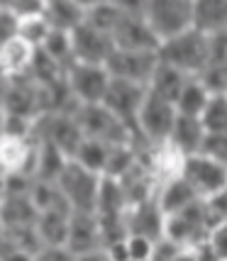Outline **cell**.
Wrapping results in <instances>:
<instances>
[{
	"label": "cell",
	"instance_id": "cell-1",
	"mask_svg": "<svg viewBox=\"0 0 227 261\" xmlns=\"http://www.w3.org/2000/svg\"><path fill=\"white\" fill-rule=\"evenodd\" d=\"M157 59L183 71L186 76H198L210 64L208 34L195 30V27H188L173 37H166L157 44Z\"/></svg>",
	"mask_w": 227,
	"mask_h": 261
},
{
	"label": "cell",
	"instance_id": "cell-2",
	"mask_svg": "<svg viewBox=\"0 0 227 261\" xmlns=\"http://www.w3.org/2000/svg\"><path fill=\"white\" fill-rule=\"evenodd\" d=\"M71 115L79 125L81 135L88 139H98L105 144H125L137 139L135 132L122 120H117L103 102H79Z\"/></svg>",
	"mask_w": 227,
	"mask_h": 261
},
{
	"label": "cell",
	"instance_id": "cell-3",
	"mask_svg": "<svg viewBox=\"0 0 227 261\" xmlns=\"http://www.w3.org/2000/svg\"><path fill=\"white\" fill-rule=\"evenodd\" d=\"M173 120H176L173 102L157 95V93L147 91L135 120V137H137L135 144H159V142H166Z\"/></svg>",
	"mask_w": 227,
	"mask_h": 261
},
{
	"label": "cell",
	"instance_id": "cell-4",
	"mask_svg": "<svg viewBox=\"0 0 227 261\" xmlns=\"http://www.w3.org/2000/svg\"><path fill=\"white\" fill-rule=\"evenodd\" d=\"M100 176L95 171L81 166L79 161L68 159L66 166L61 169L57 178L59 191L64 193L71 213H93L95 210V198H98V186H100Z\"/></svg>",
	"mask_w": 227,
	"mask_h": 261
},
{
	"label": "cell",
	"instance_id": "cell-5",
	"mask_svg": "<svg viewBox=\"0 0 227 261\" xmlns=\"http://www.w3.org/2000/svg\"><path fill=\"white\" fill-rule=\"evenodd\" d=\"M179 176L193 188L198 198H208L213 193L225 191L227 186V166L222 161H215L203 154H186L179 166Z\"/></svg>",
	"mask_w": 227,
	"mask_h": 261
},
{
	"label": "cell",
	"instance_id": "cell-6",
	"mask_svg": "<svg viewBox=\"0 0 227 261\" xmlns=\"http://www.w3.org/2000/svg\"><path fill=\"white\" fill-rule=\"evenodd\" d=\"M64 247L73 259H108L103 249V237L95 213H79V210L71 213Z\"/></svg>",
	"mask_w": 227,
	"mask_h": 261
},
{
	"label": "cell",
	"instance_id": "cell-7",
	"mask_svg": "<svg viewBox=\"0 0 227 261\" xmlns=\"http://www.w3.org/2000/svg\"><path fill=\"white\" fill-rule=\"evenodd\" d=\"M142 17L161 42L191 27V0H147Z\"/></svg>",
	"mask_w": 227,
	"mask_h": 261
},
{
	"label": "cell",
	"instance_id": "cell-8",
	"mask_svg": "<svg viewBox=\"0 0 227 261\" xmlns=\"http://www.w3.org/2000/svg\"><path fill=\"white\" fill-rule=\"evenodd\" d=\"M157 49H122L113 46V51L105 59V71L110 73V79L132 81L147 86L152 71L157 66Z\"/></svg>",
	"mask_w": 227,
	"mask_h": 261
},
{
	"label": "cell",
	"instance_id": "cell-9",
	"mask_svg": "<svg viewBox=\"0 0 227 261\" xmlns=\"http://www.w3.org/2000/svg\"><path fill=\"white\" fill-rule=\"evenodd\" d=\"M64 81L76 102H100L110 83V73L105 71L103 64L73 61L64 71Z\"/></svg>",
	"mask_w": 227,
	"mask_h": 261
},
{
	"label": "cell",
	"instance_id": "cell-10",
	"mask_svg": "<svg viewBox=\"0 0 227 261\" xmlns=\"http://www.w3.org/2000/svg\"><path fill=\"white\" fill-rule=\"evenodd\" d=\"M144 93H147V86H142V83L110 79L100 102L117 120H122V122L135 132V120H137V113H139V105L144 100Z\"/></svg>",
	"mask_w": 227,
	"mask_h": 261
},
{
	"label": "cell",
	"instance_id": "cell-11",
	"mask_svg": "<svg viewBox=\"0 0 227 261\" xmlns=\"http://www.w3.org/2000/svg\"><path fill=\"white\" fill-rule=\"evenodd\" d=\"M71 51H73V61H86V64H105L108 54L113 51V37L103 32L91 22L81 20L73 30H71Z\"/></svg>",
	"mask_w": 227,
	"mask_h": 261
},
{
	"label": "cell",
	"instance_id": "cell-12",
	"mask_svg": "<svg viewBox=\"0 0 227 261\" xmlns=\"http://www.w3.org/2000/svg\"><path fill=\"white\" fill-rule=\"evenodd\" d=\"M125 227L132 234H142L149 239H159L164 234V213L154 198H144L132 203L125 213Z\"/></svg>",
	"mask_w": 227,
	"mask_h": 261
},
{
	"label": "cell",
	"instance_id": "cell-13",
	"mask_svg": "<svg viewBox=\"0 0 227 261\" xmlns=\"http://www.w3.org/2000/svg\"><path fill=\"white\" fill-rule=\"evenodd\" d=\"M34 139L20 135H0V169L5 173L32 176Z\"/></svg>",
	"mask_w": 227,
	"mask_h": 261
},
{
	"label": "cell",
	"instance_id": "cell-14",
	"mask_svg": "<svg viewBox=\"0 0 227 261\" xmlns=\"http://www.w3.org/2000/svg\"><path fill=\"white\" fill-rule=\"evenodd\" d=\"M113 44L122 46V49H157L159 39L154 37V32L149 30V24L144 22L142 15H125L117 20L113 27Z\"/></svg>",
	"mask_w": 227,
	"mask_h": 261
},
{
	"label": "cell",
	"instance_id": "cell-15",
	"mask_svg": "<svg viewBox=\"0 0 227 261\" xmlns=\"http://www.w3.org/2000/svg\"><path fill=\"white\" fill-rule=\"evenodd\" d=\"M34 49L30 42H24L20 34L10 37L8 42L0 44V73L5 79H20V76H27L30 73V66H32L34 59Z\"/></svg>",
	"mask_w": 227,
	"mask_h": 261
},
{
	"label": "cell",
	"instance_id": "cell-16",
	"mask_svg": "<svg viewBox=\"0 0 227 261\" xmlns=\"http://www.w3.org/2000/svg\"><path fill=\"white\" fill-rule=\"evenodd\" d=\"M66 156L59 147H54L52 142H42L34 139V156H32V178L34 181H57L61 169L66 166Z\"/></svg>",
	"mask_w": 227,
	"mask_h": 261
},
{
	"label": "cell",
	"instance_id": "cell-17",
	"mask_svg": "<svg viewBox=\"0 0 227 261\" xmlns=\"http://www.w3.org/2000/svg\"><path fill=\"white\" fill-rule=\"evenodd\" d=\"M154 200H157V205H159V210L164 215H171V213H176V210H181L186 205H191L193 200H198V195H195L193 188L176 173V176L164 178V181L157 186Z\"/></svg>",
	"mask_w": 227,
	"mask_h": 261
},
{
	"label": "cell",
	"instance_id": "cell-18",
	"mask_svg": "<svg viewBox=\"0 0 227 261\" xmlns=\"http://www.w3.org/2000/svg\"><path fill=\"white\" fill-rule=\"evenodd\" d=\"M71 210H42L34 220V234L42 247H64Z\"/></svg>",
	"mask_w": 227,
	"mask_h": 261
},
{
	"label": "cell",
	"instance_id": "cell-19",
	"mask_svg": "<svg viewBox=\"0 0 227 261\" xmlns=\"http://www.w3.org/2000/svg\"><path fill=\"white\" fill-rule=\"evenodd\" d=\"M191 27L205 34L227 30V0H191Z\"/></svg>",
	"mask_w": 227,
	"mask_h": 261
},
{
	"label": "cell",
	"instance_id": "cell-20",
	"mask_svg": "<svg viewBox=\"0 0 227 261\" xmlns=\"http://www.w3.org/2000/svg\"><path fill=\"white\" fill-rule=\"evenodd\" d=\"M203 135H205V129L198 117H188V115L176 113V120H173V125H171V132H169V137H166V142H169L179 154L186 156V154L198 151Z\"/></svg>",
	"mask_w": 227,
	"mask_h": 261
},
{
	"label": "cell",
	"instance_id": "cell-21",
	"mask_svg": "<svg viewBox=\"0 0 227 261\" xmlns=\"http://www.w3.org/2000/svg\"><path fill=\"white\" fill-rule=\"evenodd\" d=\"M188 79H191V76H186L179 68L169 66V64H164V61H157V66H154V71H152V76H149V81H147V91L157 93V95H161V98H166V100L173 102V98L179 95L181 86Z\"/></svg>",
	"mask_w": 227,
	"mask_h": 261
},
{
	"label": "cell",
	"instance_id": "cell-22",
	"mask_svg": "<svg viewBox=\"0 0 227 261\" xmlns=\"http://www.w3.org/2000/svg\"><path fill=\"white\" fill-rule=\"evenodd\" d=\"M208 98H210V93L205 91V86L195 79V76H191V79L181 86L179 95L173 98V108H176V113H179V115L198 117V115H200V110L205 108Z\"/></svg>",
	"mask_w": 227,
	"mask_h": 261
},
{
	"label": "cell",
	"instance_id": "cell-23",
	"mask_svg": "<svg viewBox=\"0 0 227 261\" xmlns=\"http://www.w3.org/2000/svg\"><path fill=\"white\" fill-rule=\"evenodd\" d=\"M108 151H110V144L83 137L79 142V147H76V151L71 154V159L79 161L81 166H86V169L95 171V173H103L105 171V161H108Z\"/></svg>",
	"mask_w": 227,
	"mask_h": 261
},
{
	"label": "cell",
	"instance_id": "cell-24",
	"mask_svg": "<svg viewBox=\"0 0 227 261\" xmlns=\"http://www.w3.org/2000/svg\"><path fill=\"white\" fill-rule=\"evenodd\" d=\"M44 17L49 20V24H52L54 30H66V32H71V30L83 20V10L76 8L71 0H49V3H46Z\"/></svg>",
	"mask_w": 227,
	"mask_h": 261
},
{
	"label": "cell",
	"instance_id": "cell-25",
	"mask_svg": "<svg viewBox=\"0 0 227 261\" xmlns=\"http://www.w3.org/2000/svg\"><path fill=\"white\" fill-rule=\"evenodd\" d=\"M205 132H227V95L225 93H210L205 108L198 115Z\"/></svg>",
	"mask_w": 227,
	"mask_h": 261
},
{
	"label": "cell",
	"instance_id": "cell-26",
	"mask_svg": "<svg viewBox=\"0 0 227 261\" xmlns=\"http://www.w3.org/2000/svg\"><path fill=\"white\" fill-rule=\"evenodd\" d=\"M42 51H44L49 59H54L59 66L66 71L71 64H73V51H71V34L66 30H54L52 27V32L46 34V39L42 42L39 46Z\"/></svg>",
	"mask_w": 227,
	"mask_h": 261
},
{
	"label": "cell",
	"instance_id": "cell-27",
	"mask_svg": "<svg viewBox=\"0 0 227 261\" xmlns=\"http://www.w3.org/2000/svg\"><path fill=\"white\" fill-rule=\"evenodd\" d=\"M52 32V24L44 15H37V17H24L17 20V34L22 37L24 42H30L34 49H39L42 42L46 39V34Z\"/></svg>",
	"mask_w": 227,
	"mask_h": 261
},
{
	"label": "cell",
	"instance_id": "cell-28",
	"mask_svg": "<svg viewBox=\"0 0 227 261\" xmlns=\"http://www.w3.org/2000/svg\"><path fill=\"white\" fill-rule=\"evenodd\" d=\"M198 154L227 164V132H205L200 139V147H198Z\"/></svg>",
	"mask_w": 227,
	"mask_h": 261
},
{
	"label": "cell",
	"instance_id": "cell-29",
	"mask_svg": "<svg viewBox=\"0 0 227 261\" xmlns=\"http://www.w3.org/2000/svg\"><path fill=\"white\" fill-rule=\"evenodd\" d=\"M195 79L200 81L205 86L208 93H225V86H227V66L225 64H210L205 66Z\"/></svg>",
	"mask_w": 227,
	"mask_h": 261
},
{
	"label": "cell",
	"instance_id": "cell-30",
	"mask_svg": "<svg viewBox=\"0 0 227 261\" xmlns=\"http://www.w3.org/2000/svg\"><path fill=\"white\" fill-rule=\"evenodd\" d=\"M122 242H125V254H127V259H135V261L152 259V247H154V239L127 232Z\"/></svg>",
	"mask_w": 227,
	"mask_h": 261
},
{
	"label": "cell",
	"instance_id": "cell-31",
	"mask_svg": "<svg viewBox=\"0 0 227 261\" xmlns=\"http://www.w3.org/2000/svg\"><path fill=\"white\" fill-rule=\"evenodd\" d=\"M46 3H49V0H10L8 10H10L17 20H24V17H37V15H44V12H46Z\"/></svg>",
	"mask_w": 227,
	"mask_h": 261
},
{
	"label": "cell",
	"instance_id": "cell-32",
	"mask_svg": "<svg viewBox=\"0 0 227 261\" xmlns=\"http://www.w3.org/2000/svg\"><path fill=\"white\" fill-rule=\"evenodd\" d=\"M17 34V17L8 8H0V44Z\"/></svg>",
	"mask_w": 227,
	"mask_h": 261
},
{
	"label": "cell",
	"instance_id": "cell-33",
	"mask_svg": "<svg viewBox=\"0 0 227 261\" xmlns=\"http://www.w3.org/2000/svg\"><path fill=\"white\" fill-rule=\"evenodd\" d=\"M110 3L125 15H142L147 5V0H110Z\"/></svg>",
	"mask_w": 227,
	"mask_h": 261
},
{
	"label": "cell",
	"instance_id": "cell-34",
	"mask_svg": "<svg viewBox=\"0 0 227 261\" xmlns=\"http://www.w3.org/2000/svg\"><path fill=\"white\" fill-rule=\"evenodd\" d=\"M76 8H81V10H91V8H95V5H100V3H105V0H71Z\"/></svg>",
	"mask_w": 227,
	"mask_h": 261
},
{
	"label": "cell",
	"instance_id": "cell-35",
	"mask_svg": "<svg viewBox=\"0 0 227 261\" xmlns=\"http://www.w3.org/2000/svg\"><path fill=\"white\" fill-rule=\"evenodd\" d=\"M3 191H5V171L0 169V195H3Z\"/></svg>",
	"mask_w": 227,
	"mask_h": 261
},
{
	"label": "cell",
	"instance_id": "cell-36",
	"mask_svg": "<svg viewBox=\"0 0 227 261\" xmlns=\"http://www.w3.org/2000/svg\"><path fill=\"white\" fill-rule=\"evenodd\" d=\"M10 5V0H0V8H8Z\"/></svg>",
	"mask_w": 227,
	"mask_h": 261
},
{
	"label": "cell",
	"instance_id": "cell-37",
	"mask_svg": "<svg viewBox=\"0 0 227 261\" xmlns=\"http://www.w3.org/2000/svg\"><path fill=\"white\" fill-rule=\"evenodd\" d=\"M0 135H3V110H0Z\"/></svg>",
	"mask_w": 227,
	"mask_h": 261
}]
</instances>
